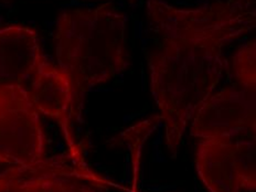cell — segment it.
Here are the masks:
<instances>
[{
  "instance_id": "1",
  "label": "cell",
  "mask_w": 256,
  "mask_h": 192,
  "mask_svg": "<svg viewBox=\"0 0 256 192\" xmlns=\"http://www.w3.org/2000/svg\"><path fill=\"white\" fill-rule=\"evenodd\" d=\"M146 10L158 38L148 61L152 94L176 157L196 110L220 83L224 49L255 28V0H216L191 9L148 0Z\"/></svg>"
},
{
  "instance_id": "2",
  "label": "cell",
  "mask_w": 256,
  "mask_h": 192,
  "mask_svg": "<svg viewBox=\"0 0 256 192\" xmlns=\"http://www.w3.org/2000/svg\"><path fill=\"white\" fill-rule=\"evenodd\" d=\"M127 18L113 4L72 9L58 18L54 32L56 66L70 80L76 120L90 90L130 66Z\"/></svg>"
},
{
  "instance_id": "3",
  "label": "cell",
  "mask_w": 256,
  "mask_h": 192,
  "mask_svg": "<svg viewBox=\"0 0 256 192\" xmlns=\"http://www.w3.org/2000/svg\"><path fill=\"white\" fill-rule=\"evenodd\" d=\"M46 154L41 114L28 86L0 88V164L22 167L40 162Z\"/></svg>"
},
{
  "instance_id": "4",
  "label": "cell",
  "mask_w": 256,
  "mask_h": 192,
  "mask_svg": "<svg viewBox=\"0 0 256 192\" xmlns=\"http://www.w3.org/2000/svg\"><path fill=\"white\" fill-rule=\"evenodd\" d=\"M196 169L210 192H254L255 138L199 140Z\"/></svg>"
},
{
  "instance_id": "5",
  "label": "cell",
  "mask_w": 256,
  "mask_h": 192,
  "mask_svg": "<svg viewBox=\"0 0 256 192\" xmlns=\"http://www.w3.org/2000/svg\"><path fill=\"white\" fill-rule=\"evenodd\" d=\"M191 122V135L198 140L255 138L256 90L236 85L212 92Z\"/></svg>"
},
{
  "instance_id": "6",
  "label": "cell",
  "mask_w": 256,
  "mask_h": 192,
  "mask_svg": "<svg viewBox=\"0 0 256 192\" xmlns=\"http://www.w3.org/2000/svg\"><path fill=\"white\" fill-rule=\"evenodd\" d=\"M6 192H104L110 184L88 164L76 162L70 154L44 158L22 167L4 172Z\"/></svg>"
},
{
  "instance_id": "7",
  "label": "cell",
  "mask_w": 256,
  "mask_h": 192,
  "mask_svg": "<svg viewBox=\"0 0 256 192\" xmlns=\"http://www.w3.org/2000/svg\"><path fill=\"white\" fill-rule=\"evenodd\" d=\"M28 90L40 114L54 120L60 126L68 154L76 162L88 164L73 132V122L76 120L73 90L66 74L56 64L44 58L30 80Z\"/></svg>"
},
{
  "instance_id": "8",
  "label": "cell",
  "mask_w": 256,
  "mask_h": 192,
  "mask_svg": "<svg viewBox=\"0 0 256 192\" xmlns=\"http://www.w3.org/2000/svg\"><path fill=\"white\" fill-rule=\"evenodd\" d=\"M44 58L34 29L21 24L0 26V88L28 86Z\"/></svg>"
},
{
  "instance_id": "9",
  "label": "cell",
  "mask_w": 256,
  "mask_h": 192,
  "mask_svg": "<svg viewBox=\"0 0 256 192\" xmlns=\"http://www.w3.org/2000/svg\"><path fill=\"white\" fill-rule=\"evenodd\" d=\"M233 76L238 85L250 90H256V44L250 40L242 46L233 56Z\"/></svg>"
},
{
  "instance_id": "10",
  "label": "cell",
  "mask_w": 256,
  "mask_h": 192,
  "mask_svg": "<svg viewBox=\"0 0 256 192\" xmlns=\"http://www.w3.org/2000/svg\"><path fill=\"white\" fill-rule=\"evenodd\" d=\"M7 191V181L6 177H4V172H0V192H6Z\"/></svg>"
}]
</instances>
